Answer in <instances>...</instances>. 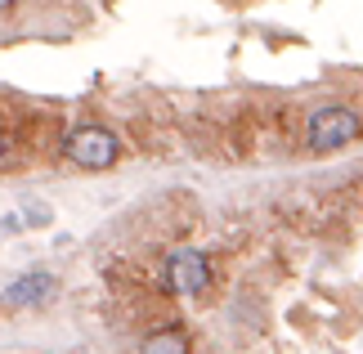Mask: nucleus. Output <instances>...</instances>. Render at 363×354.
<instances>
[{"mask_svg": "<svg viewBox=\"0 0 363 354\" xmlns=\"http://www.w3.org/2000/svg\"><path fill=\"white\" fill-rule=\"evenodd\" d=\"M363 135V126L354 112H345V108H318L310 126H305V144H310L314 153H337L345 144H354V139Z\"/></svg>", "mask_w": 363, "mask_h": 354, "instance_id": "nucleus-1", "label": "nucleus"}, {"mask_svg": "<svg viewBox=\"0 0 363 354\" xmlns=\"http://www.w3.org/2000/svg\"><path fill=\"white\" fill-rule=\"evenodd\" d=\"M63 153L81 171H108V166L117 162V135L104 131V126H77V131L67 135Z\"/></svg>", "mask_w": 363, "mask_h": 354, "instance_id": "nucleus-2", "label": "nucleus"}, {"mask_svg": "<svg viewBox=\"0 0 363 354\" xmlns=\"http://www.w3.org/2000/svg\"><path fill=\"white\" fill-rule=\"evenodd\" d=\"M206 282H211V260L202 251H175L166 260V287L175 296H198L206 292Z\"/></svg>", "mask_w": 363, "mask_h": 354, "instance_id": "nucleus-3", "label": "nucleus"}, {"mask_svg": "<svg viewBox=\"0 0 363 354\" xmlns=\"http://www.w3.org/2000/svg\"><path fill=\"white\" fill-rule=\"evenodd\" d=\"M54 296V278L50 274H27L13 287H5V305H40Z\"/></svg>", "mask_w": 363, "mask_h": 354, "instance_id": "nucleus-4", "label": "nucleus"}, {"mask_svg": "<svg viewBox=\"0 0 363 354\" xmlns=\"http://www.w3.org/2000/svg\"><path fill=\"white\" fill-rule=\"evenodd\" d=\"M184 350H189L184 332H152L144 341V354H184Z\"/></svg>", "mask_w": 363, "mask_h": 354, "instance_id": "nucleus-5", "label": "nucleus"}]
</instances>
